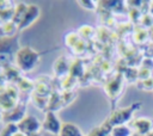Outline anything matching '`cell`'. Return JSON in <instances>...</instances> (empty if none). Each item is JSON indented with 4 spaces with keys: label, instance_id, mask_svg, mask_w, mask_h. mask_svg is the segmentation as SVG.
<instances>
[{
    "label": "cell",
    "instance_id": "1",
    "mask_svg": "<svg viewBox=\"0 0 153 136\" xmlns=\"http://www.w3.org/2000/svg\"><path fill=\"white\" fill-rule=\"evenodd\" d=\"M39 61H41L39 52L29 45L20 47L14 55V64L23 73L33 70L39 63Z\"/></svg>",
    "mask_w": 153,
    "mask_h": 136
},
{
    "label": "cell",
    "instance_id": "2",
    "mask_svg": "<svg viewBox=\"0 0 153 136\" xmlns=\"http://www.w3.org/2000/svg\"><path fill=\"white\" fill-rule=\"evenodd\" d=\"M19 89L14 84H5L0 86V110L10 111L19 104Z\"/></svg>",
    "mask_w": 153,
    "mask_h": 136
},
{
    "label": "cell",
    "instance_id": "3",
    "mask_svg": "<svg viewBox=\"0 0 153 136\" xmlns=\"http://www.w3.org/2000/svg\"><path fill=\"white\" fill-rule=\"evenodd\" d=\"M140 104H133L130 106L127 107H122V109H117L115 111H112V113L109 116L108 120L109 123L114 126H118V125H126L129 120H131V117L135 112V109H140Z\"/></svg>",
    "mask_w": 153,
    "mask_h": 136
},
{
    "label": "cell",
    "instance_id": "4",
    "mask_svg": "<svg viewBox=\"0 0 153 136\" xmlns=\"http://www.w3.org/2000/svg\"><path fill=\"white\" fill-rule=\"evenodd\" d=\"M26 101H19V104L10 111H5L1 115V120L5 124H18L25 116H26Z\"/></svg>",
    "mask_w": 153,
    "mask_h": 136
},
{
    "label": "cell",
    "instance_id": "5",
    "mask_svg": "<svg viewBox=\"0 0 153 136\" xmlns=\"http://www.w3.org/2000/svg\"><path fill=\"white\" fill-rule=\"evenodd\" d=\"M62 124L63 123L61 122V119L59 118V116L54 111H45L44 119L42 122L43 130H45L49 134L59 136V134L61 131V128H62Z\"/></svg>",
    "mask_w": 153,
    "mask_h": 136
},
{
    "label": "cell",
    "instance_id": "6",
    "mask_svg": "<svg viewBox=\"0 0 153 136\" xmlns=\"http://www.w3.org/2000/svg\"><path fill=\"white\" fill-rule=\"evenodd\" d=\"M17 125H18V130L25 135L39 132L43 129L42 123L38 120V118H36L35 116H31V115H26Z\"/></svg>",
    "mask_w": 153,
    "mask_h": 136
},
{
    "label": "cell",
    "instance_id": "7",
    "mask_svg": "<svg viewBox=\"0 0 153 136\" xmlns=\"http://www.w3.org/2000/svg\"><path fill=\"white\" fill-rule=\"evenodd\" d=\"M122 88H123V75L121 73H117L116 75L110 78L104 85V91L108 94V97L111 99L117 98L121 94Z\"/></svg>",
    "mask_w": 153,
    "mask_h": 136
},
{
    "label": "cell",
    "instance_id": "8",
    "mask_svg": "<svg viewBox=\"0 0 153 136\" xmlns=\"http://www.w3.org/2000/svg\"><path fill=\"white\" fill-rule=\"evenodd\" d=\"M39 14H41V8L39 6L35 5V4H30L27 10H26V13L23 18V20L20 21V24L18 25V30L19 31H23L25 29H27L29 26H31L38 18H39Z\"/></svg>",
    "mask_w": 153,
    "mask_h": 136
},
{
    "label": "cell",
    "instance_id": "9",
    "mask_svg": "<svg viewBox=\"0 0 153 136\" xmlns=\"http://www.w3.org/2000/svg\"><path fill=\"white\" fill-rule=\"evenodd\" d=\"M71 64H72V61H69L66 56H60L57 57L55 61H54V64H53V70H54V74L57 76V79H63L66 76L69 75V72H71Z\"/></svg>",
    "mask_w": 153,
    "mask_h": 136
},
{
    "label": "cell",
    "instance_id": "10",
    "mask_svg": "<svg viewBox=\"0 0 153 136\" xmlns=\"http://www.w3.org/2000/svg\"><path fill=\"white\" fill-rule=\"evenodd\" d=\"M19 43H18V37H0V54H6V55H16V52L19 50Z\"/></svg>",
    "mask_w": 153,
    "mask_h": 136
},
{
    "label": "cell",
    "instance_id": "11",
    "mask_svg": "<svg viewBox=\"0 0 153 136\" xmlns=\"http://www.w3.org/2000/svg\"><path fill=\"white\" fill-rule=\"evenodd\" d=\"M152 128H153V123L147 117L136 118V119L131 120V123H130V129H133L134 132L142 135V136H146L148 132H151Z\"/></svg>",
    "mask_w": 153,
    "mask_h": 136
},
{
    "label": "cell",
    "instance_id": "12",
    "mask_svg": "<svg viewBox=\"0 0 153 136\" xmlns=\"http://www.w3.org/2000/svg\"><path fill=\"white\" fill-rule=\"evenodd\" d=\"M4 74H5V78L7 80V82L10 84H16L23 75H22V72L16 67V64H10L7 67H5L2 69Z\"/></svg>",
    "mask_w": 153,
    "mask_h": 136
},
{
    "label": "cell",
    "instance_id": "13",
    "mask_svg": "<svg viewBox=\"0 0 153 136\" xmlns=\"http://www.w3.org/2000/svg\"><path fill=\"white\" fill-rule=\"evenodd\" d=\"M59 136H85L81 129L73 123H63Z\"/></svg>",
    "mask_w": 153,
    "mask_h": 136
},
{
    "label": "cell",
    "instance_id": "14",
    "mask_svg": "<svg viewBox=\"0 0 153 136\" xmlns=\"http://www.w3.org/2000/svg\"><path fill=\"white\" fill-rule=\"evenodd\" d=\"M85 67H84V63L80 58H74L72 61V64H71V72H69V75L76 78L78 80L80 78H82L85 75Z\"/></svg>",
    "mask_w": 153,
    "mask_h": 136
},
{
    "label": "cell",
    "instance_id": "15",
    "mask_svg": "<svg viewBox=\"0 0 153 136\" xmlns=\"http://www.w3.org/2000/svg\"><path fill=\"white\" fill-rule=\"evenodd\" d=\"M14 85L18 87L19 92L22 93H30V92H33L35 89V81L30 80L26 76H22Z\"/></svg>",
    "mask_w": 153,
    "mask_h": 136
},
{
    "label": "cell",
    "instance_id": "16",
    "mask_svg": "<svg viewBox=\"0 0 153 136\" xmlns=\"http://www.w3.org/2000/svg\"><path fill=\"white\" fill-rule=\"evenodd\" d=\"M112 130V125L109 123V120L106 119L105 122H103L99 126L94 128L87 136H109L111 134Z\"/></svg>",
    "mask_w": 153,
    "mask_h": 136
},
{
    "label": "cell",
    "instance_id": "17",
    "mask_svg": "<svg viewBox=\"0 0 153 136\" xmlns=\"http://www.w3.org/2000/svg\"><path fill=\"white\" fill-rule=\"evenodd\" d=\"M0 30H1L2 36H5V37L17 36V31H19L18 30V25L14 21H12V20L0 24Z\"/></svg>",
    "mask_w": 153,
    "mask_h": 136
},
{
    "label": "cell",
    "instance_id": "18",
    "mask_svg": "<svg viewBox=\"0 0 153 136\" xmlns=\"http://www.w3.org/2000/svg\"><path fill=\"white\" fill-rule=\"evenodd\" d=\"M27 7H29V5H27V4L23 2V1L18 2V4L16 5V8H14V14H13L12 21H14L17 25H19V24H20V21L23 20V18H24L25 13H26Z\"/></svg>",
    "mask_w": 153,
    "mask_h": 136
},
{
    "label": "cell",
    "instance_id": "19",
    "mask_svg": "<svg viewBox=\"0 0 153 136\" xmlns=\"http://www.w3.org/2000/svg\"><path fill=\"white\" fill-rule=\"evenodd\" d=\"M148 35H149V32L146 29H143L142 26H139V27L136 26L134 29V32H133V39L135 43L142 44L148 39Z\"/></svg>",
    "mask_w": 153,
    "mask_h": 136
},
{
    "label": "cell",
    "instance_id": "20",
    "mask_svg": "<svg viewBox=\"0 0 153 136\" xmlns=\"http://www.w3.org/2000/svg\"><path fill=\"white\" fill-rule=\"evenodd\" d=\"M96 32H97V31H96L91 25H82V26H80L79 30H78L79 36H80L82 39H85L86 42H87L88 39L93 38V37L96 36Z\"/></svg>",
    "mask_w": 153,
    "mask_h": 136
},
{
    "label": "cell",
    "instance_id": "21",
    "mask_svg": "<svg viewBox=\"0 0 153 136\" xmlns=\"http://www.w3.org/2000/svg\"><path fill=\"white\" fill-rule=\"evenodd\" d=\"M76 85H78V79L72 76V75H68V76H66L61 80L62 91H74Z\"/></svg>",
    "mask_w": 153,
    "mask_h": 136
},
{
    "label": "cell",
    "instance_id": "22",
    "mask_svg": "<svg viewBox=\"0 0 153 136\" xmlns=\"http://www.w3.org/2000/svg\"><path fill=\"white\" fill-rule=\"evenodd\" d=\"M111 136H131V129L128 125H118V126H114L111 130Z\"/></svg>",
    "mask_w": 153,
    "mask_h": 136
},
{
    "label": "cell",
    "instance_id": "23",
    "mask_svg": "<svg viewBox=\"0 0 153 136\" xmlns=\"http://www.w3.org/2000/svg\"><path fill=\"white\" fill-rule=\"evenodd\" d=\"M81 37L79 36V33L78 32H68L66 36H65V44L68 47V48H73L76 43H78V41L80 39Z\"/></svg>",
    "mask_w": 153,
    "mask_h": 136
},
{
    "label": "cell",
    "instance_id": "24",
    "mask_svg": "<svg viewBox=\"0 0 153 136\" xmlns=\"http://www.w3.org/2000/svg\"><path fill=\"white\" fill-rule=\"evenodd\" d=\"M19 130L17 124H5V126L0 131V136H13Z\"/></svg>",
    "mask_w": 153,
    "mask_h": 136
},
{
    "label": "cell",
    "instance_id": "25",
    "mask_svg": "<svg viewBox=\"0 0 153 136\" xmlns=\"http://www.w3.org/2000/svg\"><path fill=\"white\" fill-rule=\"evenodd\" d=\"M86 49H87V42H86L85 39L80 38V39L78 41V43L72 48V51H73L75 55H81V54H84V52L86 51Z\"/></svg>",
    "mask_w": 153,
    "mask_h": 136
},
{
    "label": "cell",
    "instance_id": "26",
    "mask_svg": "<svg viewBox=\"0 0 153 136\" xmlns=\"http://www.w3.org/2000/svg\"><path fill=\"white\" fill-rule=\"evenodd\" d=\"M78 4L82 8L88 10V11H96L98 8V5H99L98 1H92V0H80V1H78Z\"/></svg>",
    "mask_w": 153,
    "mask_h": 136
},
{
    "label": "cell",
    "instance_id": "27",
    "mask_svg": "<svg viewBox=\"0 0 153 136\" xmlns=\"http://www.w3.org/2000/svg\"><path fill=\"white\" fill-rule=\"evenodd\" d=\"M140 23H141V26L145 29V27H148V29H152L153 27V17L151 14H147V13H143L141 19H140Z\"/></svg>",
    "mask_w": 153,
    "mask_h": 136
},
{
    "label": "cell",
    "instance_id": "28",
    "mask_svg": "<svg viewBox=\"0 0 153 136\" xmlns=\"http://www.w3.org/2000/svg\"><path fill=\"white\" fill-rule=\"evenodd\" d=\"M137 87H140L141 89H145V91H151V89L153 91V78L141 80L140 85H137Z\"/></svg>",
    "mask_w": 153,
    "mask_h": 136
},
{
    "label": "cell",
    "instance_id": "29",
    "mask_svg": "<svg viewBox=\"0 0 153 136\" xmlns=\"http://www.w3.org/2000/svg\"><path fill=\"white\" fill-rule=\"evenodd\" d=\"M149 78H152L149 69H147V68H141L140 70H137V79H140V80H146V79H149Z\"/></svg>",
    "mask_w": 153,
    "mask_h": 136
},
{
    "label": "cell",
    "instance_id": "30",
    "mask_svg": "<svg viewBox=\"0 0 153 136\" xmlns=\"http://www.w3.org/2000/svg\"><path fill=\"white\" fill-rule=\"evenodd\" d=\"M142 68H147V69H152L153 68V61L152 58H145L142 61Z\"/></svg>",
    "mask_w": 153,
    "mask_h": 136
},
{
    "label": "cell",
    "instance_id": "31",
    "mask_svg": "<svg viewBox=\"0 0 153 136\" xmlns=\"http://www.w3.org/2000/svg\"><path fill=\"white\" fill-rule=\"evenodd\" d=\"M149 12H151V16L153 17V1L149 2Z\"/></svg>",
    "mask_w": 153,
    "mask_h": 136
},
{
    "label": "cell",
    "instance_id": "32",
    "mask_svg": "<svg viewBox=\"0 0 153 136\" xmlns=\"http://www.w3.org/2000/svg\"><path fill=\"white\" fill-rule=\"evenodd\" d=\"M13 136H26L25 134H23V132H20V131H18V132H16Z\"/></svg>",
    "mask_w": 153,
    "mask_h": 136
},
{
    "label": "cell",
    "instance_id": "33",
    "mask_svg": "<svg viewBox=\"0 0 153 136\" xmlns=\"http://www.w3.org/2000/svg\"><path fill=\"white\" fill-rule=\"evenodd\" d=\"M26 136H42L41 132H35V134H30V135H26Z\"/></svg>",
    "mask_w": 153,
    "mask_h": 136
},
{
    "label": "cell",
    "instance_id": "34",
    "mask_svg": "<svg viewBox=\"0 0 153 136\" xmlns=\"http://www.w3.org/2000/svg\"><path fill=\"white\" fill-rule=\"evenodd\" d=\"M149 33H151V36L153 37V27H152V29H149Z\"/></svg>",
    "mask_w": 153,
    "mask_h": 136
},
{
    "label": "cell",
    "instance_id": "35",
    "mask_svg": "<svg viewBox=\"0 0 153 136\" xmlns=\"http://www.w3.org/2000/svg\"><path fill=\"white\" fill-rule=\"evenodd\" d=\"M146 136H153V130H152V131H151V132H148V134H147V135H146Z\"/></svg>",
    "mask_w": 153,
    "mask_h": 136
},
{
    "label": "cell",
    "instance_id": "36",
    "mask_svg": "<svg viewBox=\"0 0 153 136\" xmlns=\"http://www.w3.org/2000/svg\"><path fill=\"white\" fill-rule=\"evenodd\" d=\"M131 136H142V135H139V134H136V132H133Z\"/></svg>",
    "mask_w": 153,
    "mask_h": 136
},
{
    "label": "cell",
    "instance_id": "37",
    "mask_svg": "<svg viewBox=\"0 0 153 136\" xmlns=\"http://www.w3.org/2000/svg\"><path fill=\"white\" fill-rule=\"evenodd\" d=\"M1 115H2V111L0 110V119H1Z\"/></svg>",
    "mask_w": 153,
    "mask_h": 136
},
{
    "label": "cell",
    "instance_id": "38",
    "mask_svg": "<svg viewBox=\"0 0 153 136\" xmlns=\"http://www.w3.org/2000/svg\"><path fill=\"white\" fill-rule=\"evenodd\" d=\"M109 136H111V135H109Z\"/></svg>",
    "mask_w": 153,
    "mask_h": 136
}]
</instances>
